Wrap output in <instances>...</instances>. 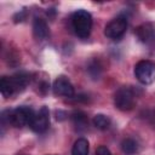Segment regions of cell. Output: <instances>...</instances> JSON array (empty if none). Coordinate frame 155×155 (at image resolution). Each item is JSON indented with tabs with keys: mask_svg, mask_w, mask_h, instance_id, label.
Here are the masks:
<instances>
[{
	"mask_svg": "<svg viewBox=\"0 0 155 155\" xmlns=\"http://www.w3.org/2000/svg\"><path fill=\"white\" fill-rule=\"evenodd\" d=\"M71 27L79 38H87L92 29V16L86 10H78L71 16Z\"/></svg>",
	"mask_w": 155,
	"mask_h": 155,
	"instance_id": "2",
	"label": "cell"
},
{
	"mask_svg": "<svg viewBox=\"0 0 155 155\" xmlns=\"http://www.w3.org/2000/svg\"><path fill=\"white\" fill-rule=\"evenodd\" d=\"M71 120H73L74 126H76L78 130H85L87 127L88 120H87L86 114L82 111H74L71 114Z\"/></svg>",
	"mask_w": 155,
	"mask_h": 155,
	"instance_id": "12",
	"label": "cell"
},
{
	"mask_svg": "<svg viewBox=\"0 0 155 155\" xmlns=\"http://www.w3.org/2000/svg\"><path fill=\"white\" fill-rule=\"evenodd\" d=\"M93 125L98 130H107L110 126V119L104 114H97L93 117Z\"/></svg>",
	"mask_w": 155,
	"mask_h": 155,
	"instance_id": "14",
	"label": "cell"
},
{
	"mask_svg": "<svg viewBox=\"0 0 155 155\" xmlns=\"http://www.w3.org/2000/svg\"><path fill=\"white\" fill-rule=\"evenodd\" d=\"M136 35L145 45H151L155 42V27L150 23L142 24L136 29Z\"/></svg>",
	"mask_w": 155,
	"mask_h": 155,
	"instance_id": "9",
	"label": "cell"
},
{
	"mask_svg": "<svg viewBox=\"0 0 155 155\" xmlns=\"http://www.w3.org/2000/svg\"><path fill=\"white\" fill-rule=\"evenodd\" d=\"M96 155H111V153H110V150H109L107 147L101 145V147H98V148H97Z\"/></svg>",
	"mask_w": 155,
	"mask_h": 155,
	"instance_id": "16",
	"label": "cell"
},
{
	"mask_svg": "<svg viewBox=\"0 0 155 155\" xmlns=\"http://www.w3.org/2000/svg\"><path fill=\"white\" fill-rule=\"evenodd\" d=\"M121 149L126 155H133L138 150V143L132 138H125L121 142Z\"/></svg>",
	"mask_w": 155,
	"mask_h": 155,
	"instance_id": "13",
	"label": "cell"
},
{
	"mask_svg": "<svg viewBox=\"0 0 155 155\" xmlns=\"http://www.w3.org/2000/svg\"><path fill=\"white\" fill-rule=\"evenodd\" d=\"M71 155H88V142L85 138L75 140L71 148Z\"/></svg>",
	"mask_w": 155,
	"mask_h": 155,
	"instance_id": "11",
	"label": "cell"
},
{
	"mask_svg": "<svg viewBox=\"0 0 155 155\" xmlns=\"http://www.w3.org/2000/svg\"><path fill=\"white\" fill-rule=\"evenodd\" d=\"M34 115H35V111L30 107L22 105V107L11 109L8 111V121H10V125L15 127H23V126L30 125Z\"/></svg>",
	"mask_w": 155,
	"mask_h": 155,
	"instance_id": "3",
	"label": "cell"
},
{
	"mask_svg": "<svg viewBox=\"0 0 155 155\" xmlns=\"http://www.w3.org/2000/svg\"><path fill=\"white\" fill-rule=\"evenodd\" d=\"M136 96L132 88L121 87L114 94V104L121 111H128L134 107Z\"/></svg>",
	"mask_w": 155,
	"mask_h": 155,
	"instance_id": "5",
	"label": "cell"
},
{
	"mask_svg": "<svg viewBox=\"0 0 155 155\" xmlns=\"http://www.w3.org/2000/svg\"><path fill=\"white\" fill-rule=\"evenodd\" d=\"M134 76L143 85H150L155 81V63L148 59L139 61L134 67Z\"/></svg>",
	"mask_w": 155,
	"mask_h": 155,
	"instance_id": "4",
	"label": "cell"
},
{
	"mask_svg": "<svg viewBox=\"0 0 155 155\" xmlns=\"http://www.w3.org/2000/svg\"><path fill=\"white\" fill-rule=\"evenodd\" d=\"M53 92L57 96L71 98L74 97V86L65 76H58L53 82Z\"/></svg>",
	"mask_w": 155,
	"mask_h": 155,
	"instance_id": "8",
	"label": "cell"
},
{
	"mask_svg": "<svg viewBox=\"0 0 155 155\" xmlns=\"http://www.w3.org/2000/svg\"><path fill=\"white\" fill-rule=\"evenodd\" d=\"M30 128L36 132V133H42L45 132L48 126H50V111L47 107H41L39 111L35 113L31 122H30Z\"/></svg>",
	"mask_w": 155,
	"mask_h": 155,
	"instance_id": "7",
	"label": "cell"
},
{
	"mask_svg": "<svg viewBox=\"0 0 155 155\" xmlns=\"http://www.w3.org/2000/svg\"><path fill=\"white\" fill-rule=\"evenodd\" d=\"M33 34L35 39L38 40H45L50 35L48 25L45 19L42 18H35L33 22Z\"/></svg>",
	"mask_w": 155,
	"mask_h": 155,
	"instance_id": "10",
	"label": "cell"
},
{
	"mask_svg": "<svg viewBox=\"0 0 155 155\" xmlns=\"http://www.w3.org/2000/svg\"><path fill=\"white\" fill-rule=\"evenodd\" d=\"M29 81V75L25 73H18L13 76H2L0 80V92L2 97L7 98L13 93L22 91Z\"/></svg>",
	"mask_w": 155,
	"mask_h": 155,
	"instance_id": "1",
	"label": "cell"
},
{
	"mask_svg": "<svg viewBox=\"0 0 155 155\" xmlns=\"http://www.w3.org/2000/svg\"><path fill=\"white\" fill-rule=\"evenodd\" d=\"M87 70H88V74L93 78V79H98V76H99V74H101V67L97 64V63H91L90 65H88V68H87Z\"/></svg>",
	"mask_w": 155,
	"mask_h": 155,
	"instance_id": "15",
	"label": "cell"
},
{
	"mask_svg": "<svg viewBox=\"0 0 155 155\" xmlns=\"http://www.w3.org/2000/svg\"><path fill=\"white\" fill-rule=\"evenodd\" d=\"M127 29V19L125 17H116L110 21L104 29V35L109 39H120Z\"/></svg>",
	"mask_w": 155,
	"mask_h": 155,
	"instance_id": "6",
	"label": "cell"
}]
</instances>
